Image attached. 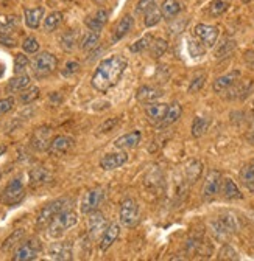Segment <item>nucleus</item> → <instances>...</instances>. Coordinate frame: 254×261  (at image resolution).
Masks as SVG:
<instances>
[{
    "mask_svg": "<svg viewBox=\"0 0 254 261\" xmlns=\"http://www.w3.org/2000/svg\"><path fill=\"white\" fill-rule=\"evenodd\" d=\"M126 65H128L126 59L119 55L103 59L97 65V69H95L92 75V80H90L92 86L99 92H108L109 89L119 84V81L122 80L125 73Z\"/></svg>",
    "mask_w": 254,
    "mask_h": 261,
    "instance_id": "f257e3e1",
    "label": "nucleus"
},
{
    "mask_svg": "<svg viewBox=\"0 0 254 261\" xmlns=\"http://www.w3.org/2000/svg\"><path fill=\"white\" fill-rule=\"evenodd\" d=\"M77 222H78L77 213H75L74 210L66 208V210L59 212V213L52 219V222L47 225V233H49L50 238L56 240V238H59V237L64 235V233L69 230V228H72Z\"/></svg>",
    "mask_w": 254,
    "mask_h": 261,
    "instance_id": "f03ea898",
    "label": "nucleus"
},
{
    "mask_svg": "<svg viewBox=\"0 0 254 261\" xmlns=\"http://www.w3.org/2000/svg\"><path fill=\"white\" fill-rule=\"evenodd\" d=\"M211 228L215 240L226 241L233 233L239 230V222L233 213H221L215 221H212Z\"/></svg>",
    "mask_w": 254,
    "mask_h": 261,
    "instance_id": "7ed1b4c3",
    "label": "nucleus"
},
{
    "mask_svg": "<svg viewBox=\"0 0 254 261\" xmlns=\"http://www.w3.org/2000/svg\"><path fill=\"white\" fill-rule=\"evenodd\" d=\"M58 69V59L50 51H41L35 56L31 62V70H33L35 78L44 80L50 75H53Z\"/></svg>",
    "mask_w": 254,
    "mask_h": 261,
    "instance_id": "20e7f679",
    "label": "nucleus"
},
{
    "mask_svg": "<svg viewBox=\"0 0 254 261\" xmlns=\"http://www.w3.org/2000/svg\"><path fill=\"white\" fill-rule=\"evenodd\" d=\"M72 202V199L69 198H59V199H55L52 202H49L47 205H44L36 218V228L39 230H44L47 228V225L52 222V219L62 210L69 208V204Z\"/></svg>",
    "mask_w": 254,
    "mask_h": 261,
    "instance_id": "39448f33",
    "label": "nucleus"
},
{
    "mask_svg": "<svg viewBox=\"0 0 254 261\" xmlns=\"http://www.w3.org/2000/svg\"><path fill=\"white\" fill-rule=\"evenodd\" d=\"M17 27H19V19L16 16L0 19V44L5 47L17 45V41L14 38V31L17 30Z\"/></svg>",
    "mask_w": 254,
    "mask_h": 261,
    "instance_id": "423d86ee",
    "label": "nucleus"
},
{
    "mask_svg": "<svg viewBox=\"0 0 254 261\" xmlns=\"http://www.w3.org/2000/svg\"><path fill=\"white\" fill-rule=\"evenodd\" d=\"M24 198H25V187L20 179L10 180V184L5 187L2 196H0V199H2V202L5 205H16Z\"/></svg>",
    "mask_w": 254,
    "mask_h": 261,
    "instance_id": "0eeeda50",
    "label": "nucleus"
},
{
    "mask_svg": "<svg viewBox=\"0 0 254 261\" xmlns=\"http://www.w3.org/2000/svg\"><path fill=\"white\" fill-rule=\"evenodd\" d=\"M42 250V244L39 240L33 238V240H28L22 244L17 246L14 255H13V259L14 261H28V259H36L38 255L41 253Z\"/></svg>",
    "mask_w": 254,
    "mask_h": 261,
    "instance_id": "6e6552de",
    "label": "nucleus"
},
{
    "mask_svg": "<svg viewBox=\"0 0 254 261\" xmlns=\"http://www.w3.org/2000/svg\"><path fill=\"white\" fill-rule=\"evenodd\" d=\"M194 35L195 38L206 47V48H212L217 44L218 39V28L214 25H207V23H198L194 28Z\"/></svg>",
    "mask_w": 254,
    "mask_h": 261,
    "instance_id": "1a4fd4ad",
    "label": "nucleus"
},
{
    "mask_svg": "<svg viewBox=\"0 0 254 261\" xmlns=\"http://www.w3.org/2000/svg\"><path fill=\"white\" fill-rule=\"evenodd\" d=\"M120 222L125 227H134L139 222V205L133 199H125L120 204Z\"/></svg>",
    "mask_w": 254,
    "mask_h": 261,
    "instance_id": "9d476101",
    "label": "nucleus"
},
{
    "mask_svg": "<svg viewBox=\"0 0 254 261\" xmlns=\"http://www.w3.org/2000/svg\"><path fill=\"white\" fill-rule=\"evenodd\" d=\"M105 198V191L103 188H92L89 190L84 196H83V201L80 204V210L83 215H89L92 212H95L99 208V205L102 204Z\"/></svg>",
    "mask_w": 254,
    "mask_h": 261,
    "instance_id": "9b49d317",
    "label": "nucleus"
},
{
    "mask_svg": "<svg viewBox=\"0 0 254 261\" xmlns=\"http://www.w3.org/2000/svg\"><path fill=\"white\" fill-rule=\"evenodd\" d=\"M221 173L217 171V170H211L204 179V184H203V198L204 199H212L215 196L220 193V188H221Z\"/></svg>",
    "mask_w": 254,
    "mask_h": 261,
    "instance_id": "f8f14e48",
    "label": "nucleus"
},
{
    "mask_svg": "<svg viewBox=\"0 0 254 261\" xmlns=\"http://www.w3.org/2000/svg\"><path fill=\"white\" fill-rule=\"evenodd\" d=\"M108 227V222L103 216L102 212L95 210L92 213H89V219H87V233L90 237V240H95L102 237V233L105 232V228Z\"/></svg>",
    "mask_w": 254,
    "mask_h": 261,
    "instance_id": "ddd939ff",
    "label": "nucleus"
},
{
    "mask_svg": "<svg viewBox=\"0 0 254 261\" xmlns=\"http://www.w3.org/2000/svg\"><path fill=\"white\" fill-rule=\"evenodd\" d=\"M52 142V127L50 126H39L38 129H35V133L31 134V146H33L36 151H47Z\"/></svg>",
    "mask_w": 254,
    "mask_h": 261,
    "instance_id": "4468645a",
    "label": "nucleus"
},
{
    "mask_svg": "<svg viewBox=\"0 0 254 261\" xmlns=\"http://www.w3.org/2000/svg\"><path fill=\"white\" fill-rule=\"evenodd\" d=\"M75 145V140L69 136H56L52 139L50 142V146H49V154L50 155H55V157H61L67 154Z\"/></svg>",
    "mask_w": 254,
    "mask_h": 261,
    "instance_id": "2eb2a0df",
    "label": "nucleus"
},
{
    "mask_svg": "<svg viewBox=\"0 0 254 261\" xmlns=\"http://www.w3.org/2000/svg\"><path fill=\"white\" fill-rule=\"evenodd\" d=\"M126 162H128V154H126V152H123V151L109 152V154H105L100 159V167L105 171H112V170H117L122 165H125Z\"/></svg>",
    "mask_w": 254,
    "mask_h": 261,
    "instance_id": "dca6fc26",
    "label": "nucleus"
},
{
    "mask_svg": "<svg viewBox=\"0 0 254 261\" xmlns=\"http://www.w3.org/2000/svg\"><path fill=\"white\" fill-rule=\"evenodd\" d=\"M167 109H169V105L166 103H150V105H145V115H147V120L157 126V124H161L166 114H167Z\"/></svg>",
    "mask_w": 254,
    "mask_h": 261,
    "instance_id": "f3484780",
    "label": "nucleus"
},
{
    "mask_svg": "<svg viewBox=\"0 0 254 261\" xmlns=\"http://www.w3.org/2000/svg\"><path fill=\"white\" fill-rule=\"evenodd\" d=\"M49 256L52 259H72V243L71 241H58V243H52L49 247Z\"/></svg>",
    "mask_w": 254,
    "mask_h": 261,
    "instance_id": "a211bd4d",
    "label": "nucleus"
},
{
    "mask_svg": "<svg viewBox=\"0 0 254 261\" xmlns=\"http://www.w3.org/2000/svg\"><path fill=\"white\" fill-rule=\"evenodd\" d=\"M163 95H164V92L154 86H142L136 92V100L142 105H150V103H154L159 100Z\"/></svg>",
    "mask_w": 254,
    "mask_h": 261,
    "instance_id": "6ab92c4d",
    "label": "nucleus"
},
{
    "mask_svg": "<svg viewBox=\"0 0 254 261\" xmlns=\"http://www.w3.org/2000/svg\"><path fill=\"white\" fill-rule=\"evenodd\" d=\"M239 78H240V72H239V70H233V72H229V73H226V75L218 76V78L214 81L212 89H214V92H217V93L228 92V89H231V87L239 81Z\"/></svg>",
    "mask_w": 254,
    "mask_h": 261,
    "instance_id": "aec40b11",
    "label": "nucleus"
},
{
    "mask_svg": "<svg viewBox=\"0 0 254 261\" xmlns=\"http://www.w3.org/2000/svg\"><path fill=\"white\" fill-rule=\"evenodd\" d=\"M119 235H120V225H119L117 222L109 224V225L105 228V232L102 233V237H100V243H99L100 250H102V252L108 250V249L116 243V240L119 238Z\"/></svg>",
    "mask_w": 254,
    "mask_h": 261,
    "instance_id": "412c9836",
    "label": "nucleus"
},
{
    "mask_svg": "<svg viewBox=\"0 0 254 261\" xmlns=\"http://www.w3.org/2000/svg\"><path fill=\"white\" fill-rule=\"evenodd\" d=\"M44 7H36V8H25L24 10V20L25 25L31 30H36L41 25V20L44 19Z\"/></svg>",
    "mask_w": 254,
    "mask_h": 261,
    "instance_id": "4be33fe9",
    "label": "nucleus"
},
{
    "mask_svg": "<svg viewBox=\"0 0 254 261\" xmlns=\"http://www.w3.org/2000/svg\"><path fill=\"white\" fill-rule=\"evenodd\" d=\"M142 134L139 130H133V133H128L125 136H120L119 139L114 140V146L117 149H133L141 143Z\"/></svg>",
    "mask_w": 254,
    "mask_h": 261,
    "instance_id": "5701e85b",
    "label": "nucleus"
},
{
    "mask_svg": "<svg viewBox=\"0 0 254 261\" xmlns=\"http://www.w3.org/2000/svg\"><path fill=\"white\" fill-rule=\"evenodd\" d=\"M133 25H134V17H133L131 14H125V16L120 19V22L116 25V28H114L112 42H119L120 39H123V38L131 31Z\"/></svg>",
    "mask_w": 254,
    "mask_h": 261,
    "instance_id": "b1692460",
    "label": "nucleus"
},
{
    "mask_svg": "<svg viewBox=\"0 0 254 261\" xmlns=\"http://www.w3.org/2000/svg\"><path fill=\"white\" fill-rule=\"evenodd\" d=\"M108 17H109L108 10L100 8V10L95 11V14H94V16H90V17H87V19H86V27H87L89 30H92V31L100 33V31L103 30V27L106 25Z\"/></svg>",
    "mask_w": 254,
    "mask_h": 261,
    "instance_id": "393cba45",
    "label": "nucleus"
},
{
    "mask_svg": "<svg viewBox=\"0 0 254 261\" xmlns=\"http://www.w3.org/2000/svg\"><path fill=\"white\" fill-rule=\"evenodd\" d=\"M184 173H186V180L189 184L197 182L200 179L201 173H203V163L200 160H195V159L189 160L186 168H184Z\"/></svg>",
    "mask_w": 254,
    "mask_h": 261,
    "instance_id": "a878e982",
    "label": "nucleus"
},
{
    "mask_svg": "<svg viewBox=\"0 0 254 261\" xmlns=\"http://www.w3.org/2000/svg\"><path fill=\"white\" fill-rule=\"evenodd\" d=\"M161 14L166 20H173L181 13V5L178 0H164L161 5Z\"/></svg>",
    "mask_w": 254,
    "mask_h": 261,
    "instance_id": "bb28decb",
    "label": "nucleus"
},
{
    "mask_svg": "<svg viewBox=\"0 0 254 261\" xmlns=\"http://www.w3.org/2000/svg\"><path fill=\"white\" fill-rule=\"evenodd\" d=\"M28 177H30V185L31 187H39V185H44L50 180V173L42 168V167H38V168H33L30 173H28Z\"/></svg>",
    "mask_w": 254,
    "mask_h": 261,
    "instance_id": "cd10ccee",
    "label": "nucleus"
},
{
    "mask_svg": "<svg viewBox=\"0 0 254 261\" xmlns=\"http://www.w3.org/2000/svg\"><path fill=\"white\" fill-rule=\"evenodd\" d=\"M233 5V0H212L207 7V14L211 17H220L221 14H225L229 7Z\"/></svg>",
    "mask_w": 254,
    "mask_h": 261,
    "instance_id": "c85d7f7f",
    "label": "nucleus"
},
{
    "mask_svg": "<svg viewBox=\"0 0 254 261\" xmlns=\"http://www.w3.org/2000/svg\"><path fill=\"white\" fill-rule=\"evenodd\" d=\"M221 191H223V196L226 199L229 201H234V199H242L243 198V194L240 193L237 184L233 180V179H225L223 182H221Z\"/></svg>",
    "mask_w": 254,
    "mask_h": 261,
    "instance_id": "c756f323",
    "label": "nucleus"
},
{
    "mask_svg": "<svg viewBox=\"0 0 254 261\" xmlns=\"http://www.w3.org/2000/svg\"><path fill=\"white\" fill-rule=\"evenodd\" d=\"M240 180L246 190L254 191V160L248 162L240 170Z\"/></svg>",
    "mask_w": 254,
    "mask_h": 261,
    "instance_id": "7c9ffc66",
    "label": "nucleus"
},
{
    "mask_svg": "<svg viewBox=\"0 0 254 261\" xmlns=\"http://www.w3.org/2000/svg\"><path fill=\"white\" fill-rule=\"evenodd\" d=\"M31 83V78L27 75V73H22V75H16L14 78H11L7 84V90L8 92H20L24 89H27Z\"/></svg>",
    "mask_w": 254,
    "mask_h": 261,
    "instance_id": "2f4dec72",
    "label": "nucleus"
},
{
    "mask_svg": "<svg viewBox=\"0 0 254 261\" xmlns=\"http://www.w3.org/2000/svg\"><path fill=\"white\" fill-rule=\"evenodd\" d=\"M99 42H100V33L89 30V31H86L84 35H83L80 47L83 50H86V51H90V50H94L95 47L99 45Z\"/></svg>",
    "mask_w": 254,
    "mask_h": 261,
    "instance_id": "473e14b6",
    "label": "nucleus"
},
{
    "mask_svg": "<svg viewBox=\"0 0 254 261\" xmlns=\"http://www.w3.org/2000/svg\"><path fill=\"white\" fill-rule=\"evenodd\" d=\"M25 238V230L24 228H17V230H14L5 241H4V244H2V250L4 252H10V250H13L16 246H19L20 243H22V240Z\"/></svg>",
    "mask_w": 254,
    "mask_h": 261,
    "instance_id": "72a5a7b5",
    "label": "nucleus"
},
{
    "mask_svg": "<svg viewBox=\"0 0 254 261\" xmlns=\"http://www.w3.org/2000/svg\"><path fill=\"white\" fill-rule=\"evenodd\" d=\"M211 126V120L206 118V117H195L194 118V123H192V136L195 139H200L201 136L206 134V130L209 129Z\"/></svg>",
    "mask_w": 254,
    "mask_h": 261,
    "instance_id": "f704fd0d",
    "label": "nucleus"
},
{
    "mask_svg": "<svg viewBox=\"0 0 254 261\" xmlns=\"http://www.w3.org/2000/svg\"><path fill=\"white\" fill-rule=\"evenodd\" d=\"M39 87L36 86H28L27 89L20 90V95H19V101L22 105H31L35 100L39 98Z\"/></svg>",
    "mask_w": 254,
    "mask_h": 261,
    "instance_id": "c9c22d12",
    "label": "nucleus"
},
{
    "mask_svg": "<svg viewBox=\"0 0 254 261\" xmlns=\"http://www.w3.org/2000/svg\"><path fill=\"white\" fill-rule=\"evenodd\" d=\"M181 114H182V108H181L178 103H172V105L169 106V109H167V114H166V117H164L161 126H170V124L176 123L178 118L181 117Z\"/></svg>",
    "mask_w": 254,
    "mask_h": 261,
    "instance_id": "e433bc0d",
    "label": "nucleus"
},
{
    "mask_svg": "<svg viewBox=\"0 0 254 261\" xmlns=\"http://www.w3.org/2000/svg\"><path fill=\"white\" fill-rule=\"evenodd\" d=\"M77 44V33L74 30H67L66 33H62L59 38V45L64 51H72Z\"/></svg>",
    "mask_w": 254,
    "mask_h": 261,
    "instance_id": "4c0bfd02",
    "label": "nucleus"
},
{
    "mask_svg": "<svg viewBox=\"0 0 254 261\" xmlns=\"http://www.w3.org/2000/svg\"><path fill=\"white\" fill-rule=\"evenodd\" d=\"M62 22V13L61 11H53L50 13L45 19H44V31L52 33L55 30H58V27Z\"/></svg>",
    "mask_w": 254,
    "mask_h": 261,
    "instance_id": "58836bf2",
    "label": "nucleus"
},
{
    "mask_svg": "<svg viewBox=\"0 0 254 261\" xmlns=\"http://www.w3.org/2000/svg\"><path fill=\"white\" fill-rule=\"evenodd\" d=\"M167 41L164 39H153L151 45L148 47V51H150V56L154 58V59H159L166 51H167Z\"/></svg>",
    "mask_w": 254,
    "mask_h": 261,
    "instance_id": "ea45409f",
    "label": "nucleus"
},
{
    "mask_svg": "<svg viewBox=\"0 0 254 261\" xmlns=\"http://www.w3.org/2000/svg\"><path fill=\"white\" fill-rule=\"evenodd\" d=\"M161 20H163V14H161V10L157 8V7L151 8L150 11H147V13L144 14V25H145L147 28H151V27L157 25Z\"/></svg>",
    "mask_w": 254,
    "mask_h": 261,
    "instance_id": "a19ab883",
    "label": "nucleus"
},
{
    "mask_svg": "<svg viewBox=\"0 0 254 261\" xmlns=\"http://www.w3.org/2000/svg\"><path fill=\"white\" fill-rule=\"evenodd\" d=\"M187 48H189V55L192 58H201V56H204V53L207 50L198 39H192V38L187 41Z\"/></svg>",
    "mask_w": 254,
    "mask_h": 261,
    "instance_id": "79ce46f5",
    "label": "nucleus"
},
{
    "mask_svg": "<svg viewBox=\"0 0 254 261\" xmlns=\"http://www.w3.org/2000/svg\"><path fill=\"white\" fill-rule=\"evenodd\" d=\"M236 48V41L233 39H223V42L220 44V47L215 50V58L220 59V58H226L229 56Z\"/></svg>",
    "mask_w": 254,
    "mask_h": 261,
    "instance_id": "37998d69",
    "label": "nucleus"
},
{
    "mask_svg": "<svg viewBox=\"0 0 254 261\" xmlns=\"http://www.w3.org/2000/svg\"><path fill=\"white\" fill-rule=\"evenodd\" d=\"M153 36L150 35H145V36H142L139 41H136L133 45H130V51H133V53H142V51H145V50H148V47L151 45V42H153Z\"/></svg>",
    "mask_w": 254,
    "mask_h": 261,
    "instance_id": "c03bdc74",
    "label": "nucleus"
},
{
    "mask_svg": "<svg viewBox=\"0 0 254 261\" xmlns=\"http://www.w3.org/2000/svg\"><path fill=\"white\" fill-rule=\"evenodd\" d=\"M30 65V59L28 56H25V53H17L14 58V73L16 75H22L25 73V70Z\"/></svg>",
    "mask_w": 254,
    "mask_h": 261,
    "instance_id": "a18cd8bd",
    "label": "nucleus"
},
{
    "mask_svg": "<svg viewBox=\"0 0 254 261\" xmlns=\"http://www.w3.org/2000/svg\"><path fill=\"white\" fill-rule=\"evenodd\" d=\"M22 48H24V51L28 53V55H35V53L39 51V42H38V39L33 38V36H27V38L24 39V42H22Z\"/></svg>",
    "mask_w": 254,
    "mask_h": 261,
    "instance_id": "49530a36",
    "label": "nucleus"
},
{
    "mask_svg": "<svg viewBox=\"0 0 254 261\" xmlns=\"http://www.w3.org/2000/svg\"><path fill=\"white\" fill-rule=\"evenodd\" d=\"M154 7H157V0H139L136 4V14L144 16L147 11H150Z\"/></svg>",
    "mask_w": 254,
    "mask_h": 261,
    "instance_id": "de8ad7c7",
    "label": "nucleus"
},
{
    "mask_svg": "<svg viewBox=\"0 0 254 261\" xmlns=\"http://www.w3.org/2000/svg\"><path fill=\"white\" fill-rule=\"evenodd\" d=\"M120 123V120L117 118V117H112V118H108L106 121H103L100 126H99V129H97V134L99 136H102V134H106V133H111V130L117 126Z\"/></svg>",
    "mask_w": 254,
    "mask_h": 261,
    "instance_id": "09e8293b",
    "label": "nucleus"
},
{
    "mask_svg": "<svg viewBox=\"0 0 254 261\" xmlns=\"http://www.w3.org/2000/svg\"><path fill=\"white\" fill-rule=\"evenodd\" d=\"M218 258L220 259H237L239 256H237V252L229 244H225L218 252Z\"/></svg>",
    "mask_w": 254,
    "mask_h": 261,
    "instance_id": "8fccbe9b",
    "label": "nucleus"
},
{
    "mask_svg": "<svg viewBox=\"0 0 254 261\" xmlns=\"http://www.w3.org/2000/svg\"><path fill=\"white\" fill-rule=\"evenodd\" d=\"M14 103H16V101H14V98H13V96L2 98V100H0V117L5 115V114H8L10 111H13Z\"/></svg>",
    "mask_w": 254,
    "mask_h": 261,
    "instance_id": "3c124183",
    "label": "nucleus"
},
{
    "mask_svg": "<svg viewBox=\"0 0 254 261\" xmlns=\"http://www.w3.org/2000/svg\"><path fill=\"white\" fill-rule=\"evenodd\" d=\"M204 81H206V75H204V73L195 76V78L192 80V83H190V86H189V93H195V92H198V90L204 86Z\"/></svg>",
    "mask_w": 254,
    "mask_h": 261,
    "instance_id": "603ef678",
    "label": "nucleus"
},
{
    "mask_svg": "<svg viewBox=\"0 0 254 261\" xmlns=\"http://www.w3.org/2000/svg\"><path fill=\"white\" fill-rule=\"evenodd\" d=\"M78 70H80V64H78L77 61H69V62H66L64 69H62L61 73L64 75V76H72V75H75Z\"/></svg>",
    "mask_w": 254,
    "mask_h": 261,
    "instance_id": "864d4df0",
    "label": "nucleus"
},
{
    "mask_svg": "<svg viewBox=\"0 0 254 261\" xmlns=\"http://www.w3.org/2000/svg\"><path fill=\"white\" fill-rule=\"evenodd\" d=\"M5 151H7V148H5L4 145H0V157H2V155L5 154Z\"/></svg>",
    "mask_w": 254,
    "mask_h": 261,
    "instance_id": "5fc2aeb1",
    "label": "nucleus"
},
{
    "mask_svg": "<svg viewBox=\"0 0 254 261\" xmlns=\"http://www.w3.org/2000/svg\"><path fill=\"white\" fill-rule=\"evenodd\" d=\"M94 2L97 4V5H103V4H105V0H94Z\"/></svg>",
    "mask_w": 254,
    "mask_h": 261,
    "instance_id": "6e6d98bb",
    "label": "nucleus"
},
{
    "mask_svg": "<svg viewBox=\"0 0 254 261\" xmlns=\"http://www.w3.org/2000/svg\"><path fill=\"white\" fill-rule=\"evenodd\" d=\"M242 2H243V4H249V2H251V0H242Z\"/></svg>",
    "mask_w": 254,
    "mask_h": 261,
    "instance_id": "4d7b16f0",
    "label": "nucleus"
},
{
    "mask_svg": "<svg viewBox=\"0 0 254 261\" xmlns=\"http://www.w3.org/2000/svg\"><path fill=\"white\" fill-rule=\"evenodd\" d=\"M4 2H8V0H0V4H4Z\"/></svg>",
    "mask_w": 254,
    "mask_h": 261,
    "instance_id": "13d9d810",
    "label": "nucleus"
},
{
    "mask_svg": "<svg viewBox=\"0 0 254 261\" xmlns=\"http://www.w3.org/2000/svg\"><path fill=\"white\" fill-rule=\"evenodd\" d=\"M0 179H2V171H0Z\"/></svg>",
    "mask_w": 254,
    "mask_h": 261,
    "instance_id": "bf43d9fd",
    "label": "nucleus"
}]
</instances>
